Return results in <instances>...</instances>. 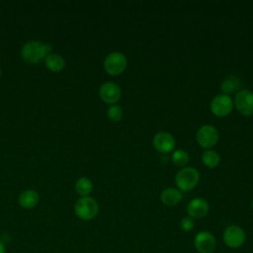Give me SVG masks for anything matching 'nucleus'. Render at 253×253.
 Masks as SVG:
<instances>
[{
	"label": "nucleus",
	"instance_id": "f257e3e1",
	"mask_svg": "<svg viewBox=\"0 0 253 253\" xmlns=\"http://www.w3.org/2000/svg\"><path fill=\"white\" fill-rule=\"evenodd\" d=\"M51 50L52 45L49 43H43L39 41H30L23 45L21 55L26 62L36 64L51 53Z\"/></svg>",
	"mask_w": 253,
	"mask_h": 253
},
{
	"label": "nucleus",
	"instance_id": "f03ea898",
	"mask_svg": "<svg viewBox=\"0 0 253 253\" xmlns=\"http://www.w3.org/2000/svg\"><path fill=\"white\" fill-rule=\"evenodd\" d=\"M200 173L193 167H183L175 176V184L179 190L188 192L193 190L199 183Z\"/></svg>",
	"mask_w": 253,
	"mask_h": 253
},
{
	"label": "nucleus",
	"instance_id": "7ed1b4c3",
	"mask_svg": "<svg viewBox=\"0 0 253 253\" xmlns=\"http://www.w3.org/2000/svg\"><path fill=\"white\" fill-rule=\"evenodd\" d=\"M74 211L77 217L82 220H91L99 212V206L95 199L91 197L80 198L74 206Z\"/></svg>",
	"mask_w": 253,
	"mask_h": 253
},
{
	"label": "nucleus",
	"instance_id": "20e7f679",
	"mask_svg": "<svg viewBox=\"0 0 253 253\" xmlns=\"http://www.w3.org/2000/svg\"><path fill=\"white\" fill-rule=\"evenodd\" d=\"M127 60L124 53L120 51H113L109 53L104 60L105 71L113 76L119 75L126 68Z\"/></svg>",
	"mask_w": 253,
	"mask_h": 253
},
{
	"label": "nucleus",
	"instance_id": "39448f33",
	"mask_svg": "<svg viewBox=\"0 0 253 253\" xmlns=\"http://www.w3.org/2000/svg\"><path fill=\"white\" fill-rule=\"evenodd\" d=\"M218 137L217 129L211 125L202 126L196 133L198 144L206 149H210L214 146L218 141Z\"/></svg>",
	"mask_w": 253,
	"mask_h": 253
},
{
	"label": "nucleus",
	"instance_id": "423d86ee",
	"mask_svg": "<svg viewBox=\"0 0 253 253\" xmlns=\"http://www.w3.org/2000/svg\"><path fill=\"white\" fill-rule=\"evenodd\" d=\"M211 112L219 118L229 115L233 109V100L229 95L218 94L214 96L210 104Z\"/></svg>",
	"mask_w": 253,
	"mask_h": 253
},
{
	"label": "nucleus",
	"instance_id": "0eeeda50",
	"mask_svg": "<svg viewBox=\"0 0 253 253\" xmlns=\"http://www.w3.org/2000/svg\"><path fill=\"white\" fill-rule=\"evenodd\" d=\"M236 110L243 116H253V92L248 89L239 90L233 101Z\"/></svg>",
	"mask_w": 253,
	"mask_h": 253
},
{
	"label": "nucleus",
	"instance_id": "6e6552de",
	"mask_svg": "<svg viewBox=\"0 0 253 253\" xmlns=\"http://www.w3.org/2000/svg\"><path fill=\"white\" fill-rule=\"evenodd\" d=\"M222 238L226 246L235 249L241 247L244 244L246 240V234L242 227L238 225H229L224 229Z\"/></svg>",
	"mask_w": 253,
	"mask_h": 253
},
{
	"label": "nucleus",
	"instance_id": "1a4fd4ad",
	"mask_svg": "<svg viewBox=\"0 0 253 253\" xmlns=\"http://www.w3.org/2000/svg\"><path fill=\"white\" fill-rule=\"evenodd\" d=\"M195 248L199 253H212L216 247V241L210 231H200L194 238Z\"/></svg>",
	"mask_w": 253,
	"mask_h": 253
},
{
	"label": "nucleus",
	"instance_id": "9d476101",
	"mask_svg": "<svg viewBox=\"0 0 253 253\" xmlns=\"http://www.w3.org/2000/svg\"><path fill=\"white\" fill-rule=\"evenodd\" d=\"M99 96L106 104L115 105L121 99L122 91L117 83L105 82L99 89Z\"/></svg>",
	"mask_w": 253,
	"mask_h": 253
},
{
	"label": "nucleus",
	"instance_id": "9b49d317",
	"mask_svg": "<svg viewBox=\"0 0 253 253\" xmlns=\"http://www.w3.org/2000/svg\"><path fill=\"white\" fill-rule=\"evenodd\" d=\"M154 148L161 152L162 154L170 153L175 148V138L168 131H159L157 132L152 140Z\"/></svg>",
	"mask_w": 253,
	"mask_h": 253
},
{
	"label": "nucleus",
	"instance_id": "f8f14e48",
	"mask_svg": "<svg viewBox=\"0 0 253 253\" xmlns=\"http://www.w3.org/2000/svg\"><path fill=\"white\" fill-rule=\"evenodd\" d=\"M209 203L203 198H195L187 205L188 215L192 218H202L209 212Z\"/></svg>",
	"mask_w": 253,
	"mask_h": 253
},
{
	"label": "nucleus",
	"instance_id": "ddd939ff",
	"mask_svg": "<svg viewBox=\"0 0 253 253\" xmlns=\"http://www.w3.org/2000/svg\"><path fill=\"white\" fill-rule=\"evenodd\" d=\"M183 196L181 191L178 188H166L164 189L161 194H160V200L161 202L169 207H173L176 206L177 204H179L182 200Z\"/></svg>",
	"mask_w": 253,
	"mask_h": 253
},
{
	"label": "nucleus",
	"instance_id": "4468645a",
	"mask_svg": "<svg viewBox=\"0 0 253 253\" xmlns=\"http://www.w3.org/2000/svg\"><path fill=\"white\" fill-rule=\"evenodd\" d=\"M40 201L39 194L34 190H26L19 196V204L24 209L35 208Z\"/></svg>",
	"mask_w": 253,
	"mask_h": 253
},
{
	"label": "nucleus",
	"instance_id": "2eb2a0df",
	"mask_svg": "<svg viewBox=\"0 0 253 253\" xmlns=\"http://www.w3.org/2000/svg\"><path fill=\"white\" fill-rule=\"evenodd\" d=\"M44 63H45V66L53 72L61 71L65 65V61L63 57L58 53H52V52L49 53L44 58Z\"/></svg>",
	"mask_w": 253,
	"mask_h": 253
},
{
	"label": "nucleus",
	"instance_id": "dca6fc26",
	"mask_svg": "<svg viewBox=\"0 0 253 253\" xmlns=\"http://www.w3.org/2000/svg\"><path fill=\"white\" fill-rule=\"evenodd\" d=\"M240 87H241V81L235 75H230L224 78L220 84V89L222 91V94H225V95H229L230 93H233L239 90Z\"/></svg>",
	"mask_w": 253,
	"mask_h": 253
},
{
	"label": "nucleus",
	"instance_id": "f3484780",
	"mask_svg": "<svg viewBox=\"0 0 253 253\" xmlns=\"http://www.w3.org/2000/svg\"><path fill=\"white\" fill-rule=\"evenodd\" d=\"M93 190V183L87 177L79 178L75 184V191L82 197H88Z\"/></svg>",
	"mask_w": 253,
	"mask_h": 253
},
{
	"label": "nucleus",
	"instance_id": "a211bd4d",
	"mask_svg": "<svg viewBox=\"0 0 253 253\" xmlns=\"http://www.w3.org/2000/svg\"><path fill=\"white\" fill-rule=\"evenodd\" d=\"M202 161L208 168H215L220 161L219 154L214 150H206L202 155Z\"/></svg>",
	"mask_w": 253,
	"mask_h": 253
},
{
	"label": "nucleus",
	"instance_id": "6ab92c4d",
	"mask_svg": "<svg viewBox=\"0 0 253 253\" xmlns=\"http://www.w3.org/2000/svg\"><path fill=\"white\" fill-rule=\"evenodd\" d=\"M171 160L172 162L179 167H186V165L188 164L190 157L187 151H185L184 149H176L172 152L171 155Z\"/></svg>",
	"mask_w": 253,
	"mask_h": 253
},
{
	"label": "nucleus",
	"instance_id": "aec40b11",
	"mask_svg": "<svg viewBox=\"0 0 253 253\" xmlns=\"http://www.w3.org/2000/svg\"><path fill=\"white\" fill-rule=\"evenodd\" d=\"M107 116L112 122H119L123 117V109L119 105H111L107 110Z\"/></svg>",
	"mask_w": 253,
	"mask_h": 253
},
{
	"label": "nucleus",
	"instance_id": "412c9836",
	"mask_svg": "<svg viewBox=\"0 0 253 253\" xmlns=\"http://www.w3.org/2000/svg\"><path fill=\"white\" fill-rule=\"evenodd\" d=\"M195 226V221H194V218L190 217V216H185L181 219L180 221V227L183 231H191Z\"/></svg>",
	"mask_w": 253,
	"mask_h": 253
},
{
	"label": "nucleus",
	"instance_id": "4be33fe9",
	"mask_svg": "<svg viewBox=\"0 0 253 253\" xmlns=\"http://www.w3.org/2000/svg\"><path fill=\"white\" fill-rule=\"evenodd\" d=\"M6 249H5V245L2 241H0V253H5Z\"/></svg>",
	"mask_w": 253,
	"mask_h": 253
},
{
	"label": "nucleus",
	"instance_id": "5701e85b",
	"mask_svg": "<svg viewBox=\"0 0 253 253\" xmlns=\"http://www.w3.org/2000/svg\"><path fill=\"white\" fill-rule=\"evenodd\" d=\"M251 207L253 208V200H252V202H251Z\"/></svg>",
	"mask_w": 253,
	"mask_h": 253
},
{
	"label": "nucleus",
	"instance_id": "b1692460",
	"mask_svg": "<svg viewBox=\"0 0 253 253\" xmlns=\"http://www.w3.org/2000/svg\"><path fill=\"white\" fill-rule=\"evenodd\" d=\"M0 76H1V69H0Z\"/></svg>",
	"mask_w": 253,
	"mask_h": 253
}]
</instances>
